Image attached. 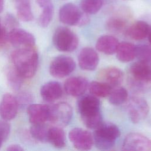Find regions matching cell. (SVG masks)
<instances>
[{
    "label": "cell",
    "instance_id": "cb8c5ba5",
    "mask_svg": "<svg viewBox=\"0 0 151 151\" xmlns=\"http://www.w3.org/2000/svg\"><path fill=\"white\" fill-rule=\"evenodd\" d=\"M88 88L91 94L100 97L109 96L112 87L105 83L99 81H92L88 84Z\"/></svg>",
    "mask_w": 151,
    "mask_h": 151
},
{
    "label": "cell",
    "instance_id": "d6986e66",
    "mask_svg": "<svg viewBox=\"0 0 151 151\" xmlns=\"http://www.w3.org/2000/svg\"><path fill=\"white\" fill-rule=\"evenodd\" d=\"M40 94L44 101L52 102L62 96L63 88L58 82L49 81L41 87Z\"/></svg>",
    "mask_w": 151,
    "mask_h": 151
},
{
    "label": "cell",
    "instance_id": "e575fe53",
    "mask_svg": "<svg viewBox=\"0 0 151 151\" xmlns=\"http://www.w3.org/2000/svg\"><path fill=\"white\" fill-rule=\"evenodd\" d=\"M6 22L8 25L13 27L16 25L17 24H18L16 19L11 14H8L6 16Z\"/></svg>",
    "mask_w": 151,
    "mask_h": 151
},
{
    "label": "cell",
    "instance_id": "f35d334b",
    "mask_svg": "<svg viewBox=\"0 0 151 151\" xmlns=\"http://www.w3.org/2000/svg\"><path fill=\"white\" fill-rule=\"evenodd\" d=\"M147 38H148V41H149L150 44H151V26H150V28H149V31L148 32V35H147Z\"/></svg>",
    "mask_w": 151,
    "mask_h": 151
},
{
    "label": "cell",
    "instance_id": "8992f818",
    "mask_svg": "<svg viewBox=\"0 0 151 151\" xmlns=\"http://www.w3.org/2000/svg\"><path fill=\"white\" fill-rule=\"evenodd\" d=\"M52 41L55 48L63 52H71L78 45L77 35L65 27H60L56 29L52 37Z\"/></svg>",
    "mask_w": 151,
    "mask_h": 151
},
{
    "label": "cell",
    "instance_id": "9a60e30c",
    "mask_svg": "<svg viewBox=\"0 0 151 151\" xmlns=\"http://www.w3.org/2000/svg\"><path fill=\"white\" fill-rule=\"evenodd\" d=\"M88 87V83L86 78L80 76L68 78L64 83V87L66 93L73 97L82 96Z\"/></svg>",
    "mask_w": 151,
    "mask_h": 151
},
{
    "label": "cell",
    "instance_id": "7c38bea8",
    "mask_svg": "<svg viewBox=\"0 0 151 151\" xmlns=\"http://www.w3.org/2000/svg\"><path fill=\"white\" fill-rule=\"evenodd\" d=\"M8 40L16 47H32L35 42L34 36L30 32L21 28H14L8 34Z\"/></svg>",
    "mask_w": 151,
    "mask_h": 151
},
{
    "label": "cell",
    "instance_id": "8fae6325",
    "mask_svg": "<svg viewBox=\"0 0 151 151\" xmlns=\"http://www.w3.org/2000/svg\"><path fill=\"white\" fill-rule=\"evenodd\" d=\"M68 137L73 146L78 150H90L94 144L93 135L87 130L81 128L71 130Z\"/></svg>",
    "mask_w": 151,
    "mask_h": 151
},
{
    "label": "cell",
    "instance_id": "6da1fadb",
    "mask_svg": "<svg viewBox=\"0 0 151 151\" xmlns=\"http://www.w3.org/2000/svg\"><path fill=\"white\" fill-rule=\"evenodd\" d=\"M14 67L24 78H31L35 74L38 64V55L32 47H19L11 56Z\"/></svg>",
    "mask_w": 151,
    "mask_h": 151
},
{
    "label": "cell",
    "instance_id": "44dd1931",
    "mask_svg": "<svg viewBox=\"0 0 151 151\" xmlns=\"http://www.w3.org/2000/svg\"><path fill=\"white\" fill-rule=\"evenodd\" d=\"M115 53L120 61L130 62L136 57V45L128 42H122L119 43Z\"/></svg>",
    "mask_w": 151,
    "mask_h": 151
},
{
    "label": "cell",
    "instance_id": "1f68e13d",
    "mask_svg": "<svg viewBox=\"0 0 151 151\" xmlns=\"http://www.w3.org/2000/svg\"><path fill=\"white\" fill-rule=\"evenodd\" d=\"M19 108L28 107L32 103V96L28 92H21L16 97Z\"/></svg>",
    "mask_w": 151,
    "mask_h": 151
},
{
    "label": "cell",
    "instance_id": "f546056e",
    "mask_svg": "<svg viewBox=\"0 0 151 151\" xmlns=\"http://www.w3.org/2000/svg\"><path fill=\"white\" fill-rule=\"evenodd\" d=\"M42 8V10L38 19V23L41 27L45 28L48 27L52 20L54 13V7L51 2Z\"/></svg>",
    "mask_w": 151,
    "mask_h": 151
},
{
    "label": "cell",
    "instance_id": "d590c367",
    "mask_svg": "<svg viewBox=\"0 0 151 151\" xmlns=\"http://www.w3.org/2000/svg\"><path fill=\"white\" fill-rule=\"evenodd\" d=\"M6 150L8 151H22L24 150V149L19 145L12 144L8 146Z\"/></svg>",
    "mask_w": 151,
    "mask_h": 151
},
{
    "label": "cell",
    "instance_id": "52a82bcc",
    "mask_svg": "<svg viewBox=\"0 0 151 151\" xmlns=\"http://www.w3.org/2000/svg\"><path fill=\"white\" fill-rule=\"evenodd\" d=\"M73 117L71 106L66 102H60L50 106L49 120L59 127L69 124Z\"/></svg>",
    "mask_w": 151,
    "mask_h": 151
},
{
    "label": "cell",
    "instance_id": "ac0fdd59",
    "mask_svg": "<svg viewBox=\"0 0 151 151\" xmlns=\"http://www.w3.org/2000/svg\"><path fill=\"white\" fill-rule=\"evenodd\" d=\"M150 25L143 21H137L128 26L124 32L126 35L133 40H142L147 37Z\"/></svg>",
    "mask_w": 151,
    "mask_h": 151
},
{
    "label": "cell",
    "instance_id": "5b68a950",
    "mask_svg": "<svg viewBox=\"0 0 151 151\" xmlns=\"http://www.w3.org/2000/svg\"><path fill=\"white\" fill-rule=\"evenodd\" d=\"M59 19L62 23L72 26H83L90 21L87 14L72 3L65 4L60 8Z\"/></svg>",
    "mask_w": 151,
    "mask_h": 151
},
{
    "label": "cell",
    "instance_id": "277c9868",
    "mask_svg": "<svg viewBox=\"0 0 151 151\" xmlns=\"http://www.w3.org/2000/svg\"><path fill=\"white\" fill-rule=\"evenodd\" d=\"M94 144L100 150H108L115 144L120 134L119 127L112 123H101L94 129Z\"/></svg>",
    "mask_w": 151,
    "mask_h": 151
},
{
    "label": "cell",
    "instance_id": "836d02e7",
    "mask_svg": "<svg viewBox=\"0 0 151 151\" xmlns=\"http://www.w3.org/2000/svg\"><path fill=\"white\" fill-rule=\"evenodd\" d=\"M6 40H8V34L5 28L2 26L0 21V45L4 44Z\"/></svg>",
    "mask_w": 151,
    "mask_h": 151
},
{
    "label": "cell",
    "instance_id": "d4e9b609",
    "mask_svg": "<svg viewBox=\"0 0 151 151\" xmlns=\"http://www.w3.org/2000/svg\"><path fill=\"white\" fill-rule=\"evenodd\" d=\"M7 81L10 87L15 91L20 89L23 83L24 77L14 67H9L6 73Z\"/></svg>",
    "mask_w": 151,
    "mask_h": 151
},
{
    "label": "cell",
    "instance_id": "ab89813d",
    "mask_svg": "<svg viewBox=\"0 0 151 151\" xmlns=\"http://www.w3.org/2000/svg\"><path fill=\"white\" fill-rule=\"evenodd\" d=\"M2 142H3V141L0 139V148H1V146H2Z\"/></svg>",
    "mask_w": 151,
    "mask_h": 151
},
{
    "label": "cell",
    "instance_id": "9c48e42d",
    "mask_svg": "<svg viewBox=\"0 0 151 151\" xmlns=\"http://www.w3.org/2000/svg\"><path fill=\"white\" fill-rule=\"evenodd\" d=\"M76 63L70 57L59 55L54 58L50 65V73L55 78H63L70 75L76 68Z\"/></svg>",
    "mask_w": 151,
    "mask_h": 151
},
{
    "label": "cell",
    "instance_id": "d6a6232c",
    "mask_svg": "<svg viewBox=\"0 0 151 151\" xmlns=\"http://www.w3.org/2000/svg\"><path fill=\"white\" fill-rule=\"evenodd\" d=\"M10 131L11 126L7 120L2 119L0 120V139L3 142L8 138Z\"/></svg>",
    "mask_w": 151,
    "mask_h": 151
},
{
    "label": "cell",
    "instance_id": "603a6c76",
    "mask_svg": "<svg viewBox=\"0 0 151 151\" xmlns=\"http://www.w3.org/2000/svg\"><path fill=\"white\" fill-rule=\"evenodd\" d=\"M18 17L22 21L29 22L34 19L31 0H14Z\"/></svg>",
    "mask_w": 151,
    "mask_h": 151
},
{
    "label": "cell",
    "instance_id": "4fadbf2b",
    "mask_svg": "<svg viewBox=\"0 0 151 151\" xmlns=\"http://www.w3.org/2000/svg\"><path fill=\"white\" fill-rule=\"evenodd\" d=\"M19 109L16 97L11 94H5L0 102V116L5 120L14 119Z\"/></svg>",
    "mask_w": 151,
    "mask_h": 151
},
{
    "label": "cell",
    "instance_id": "e0dca14e",
    "mask_svg": "<svg viewBox=\"0 0 151 151\" xmlns=\"http://www.w3.org/2000/svg\"><path fill=\"white\" fill-rule=\"evenodd\" d=\"M27 113L32 124L45 123L49 120L50 106L41 104H31L27 107Z\"/></svg>",
    "mask_w": 151,
    "mask_h": 151
},
{
    "label": "cell",
    "instance_id": "7402d4cb",
    "mask_svg": "<svg viewBox=\"0 0 151 151\" xmlns=\"http://www.w3.org/2000/svg\"><path fill=\"white\" fill-rule=\"evenodd\" d=\"M47 142L57 148L64 147L65 145L66 138L64 131L59 126L49 127Z\"/></svg>",
    "mask_w": 151,
    "mask_h": 151
},
{
    "label": "cell",
    "instance_id": "4316f807",
    "mask_svg": "<svg viewBox=\"0 0 151 151\" xmlns=\"http://www.w3.org/2000/svg\"><path fill=\"white\" fill-rule=\"evenodd\" d=\"M109 102L115 106L120 105L126 101L128 97L127 90L122 87H116L109 95Z\"/></svg>",
    "mask_w": 151,
    "mask_h": 151
},
{
    "label": "cell",
    "instance_id": "8d00e7d4",
    "mask_svg": "<svg viewBox=\"0 0 151 151\" xmlns=\"http://www.w3.org/2000/svg\"><path fill=\"white\" fill-rule=\"evenodd\" d=\"M36 2L41 8H42L52 2L51 0H36Z\"/></svg>",
    "mask_w": 151,
    "mask_h": 151
},
{
    "label": "cell",
    "instance_id": "83f0119b",
    "mask_svg": "<svg viewBox=\"0 0 151 151\" xmlns=\"http://www.w3.org/2000/svg\"><path fill=\"white\" fill-rule=\"evenodd\" d=\"M48 127L44 123L32 124L30 128V133L32 137L41 142H47Z\"/></svg>",
    "mask_w": 151,
    "mask_h": 151
},
{
    "label": "cell",
    "instance_id": "3957f363",
    "mask_svg": "<svg viewBox=\"0 0 151 151\" xmlns=\"http://www.w3.org/2000/svg\"><path fill=\"white\" fill-rule=\"evenodd\" d=\"M129 86L137 91H144L151 87V65L140 61L133 63L127 72Z\"/></svg>",
    "mask_w": 151,
    "mask_h": 151
},
{
    "label": "cell",
    "instance_id": "7a4b0ae2",
    "mask_svg": "<svg viewBox=\"0 0 151 151\" xmlns=\"http://www.w3.org/2000/svg\"><path fill=\"white\" fill-rule=\"evenodd\" d=\"M77 105L82 122L87 127L95 129L101 124L100 101L96 96H84L78 100Z\"/></svg>",
    "mask_w": 151,
    "mask_h": 151
},
{
    "label": "cell",
    "instance_id": "ba28073f",
    "mask_svg": "<svg viewBox=\"0 0 151 151\" xmlns=\"http://www.w3.org/2000/svg\"><path fill=\"white\" fill-rule=\"evenodd\" d=\"M126 110L130 120L133 123H138L147 117L149 107L143 98L132 97L127 101Z\"/></svg>",
    "mask_w": 151,
    "mask_h": 151
},
{
    "label": "cell",
    "instance_id": "2e32d148",
    "mask_svg": "<svg viewBox=\"0 0 151 151\" xmlns=\"http://www.w3.org/2000/svg\"><path fill=\"white\" fill-rule=\"evenodd\" d=\"M100 81L106 83L112 88L119 86L123 81V73L115 67H108L103 68L98 74Z\"/></svg>",
    "mask_w": 151,
    "mask_h": 151
},
{
    "label": "cell",
    "instance_id": "484cf974",
    "mask_svg": "<svg viewBox=\"0 0 151 151\" xmlns=\"http://www.w3.org/2000/svg\"><path fill=\"white\" fill-rule=\"evenodd\" d=\"M106 27L110 31L120 33L124 32L127 27V21L120 17H111L106 22Z\"/></svg>",
    "mask_w": 151,
    "mask_h": 151
},
{
    "label": "cell",
    "instance_id": "5bb4252c",
    "mask_svg": "<svg viewBox=\"0 0 151 151\" xmlns=\"http://www.w3.org/2000/svg\"><path fill=\"white\" fill-rule=\"evenodd\" d=\"M80 67L87 71L94 70L99 63V57L95 50L91 47H85L80 51L78 57Z\"/></svg>",
    "mask_w": 151,
    "mask_h": 151
},
{
    "label": "cell",
    "instance_id": "4dcf8cb0",
    "mask_svg": "<svg viewBox=\"0 0 151 151\" xmlns=\"http://www.w3.org/2000/svg\"><path fill=\"white\" fill-rule=\"evenodd\" d=\"M136 57L139 61L151 65V44L136 45Z\"/></svg>",
    "mask_w": 151,
    "mask_h": 151
},
{
    "label": "cell",
    "instance_id": "ffe728a7",
    "mask_svg": "<svg viewBox=\"0 0 151 151\" xmlns=\"http://www.w3.org/2000/svg\"><path fill=\"white\" fill-rule=\"evenodd\" d=\"M119 43L118 40L114 36L104 35L97 40L96 47L98 51L105 54L111 55L116 52Z\"/></svg>",
    "mask_w": 151,
    "mask_h": 151
},
{
    "label": "cell",
    "instance_id": "30bf717a",
    "mask_svg": "<svg viewBox=\"0 0 151 151\" xmlns=\"http://www.w3.org/2000/svg\"><path fill=\"white\" fill-rule=\"evenodd\" d=\"M122 149L129 151L151 150V140L140 133H131L124 138Z\"/></svg>",
    "mask_w": 151,
    "mask_h": 151
},
{
    "label": "cell",
    "instance_id": "74e56055",
    "mask_svg": "<svg viewBox=\"0 0 151 151\" xmlns=\"http://www.w3.org/2000/svg\"><path fill=\"white\" fill-rule=\"evenodd\" d=\"M4 7V0H0V13L3 11Z\"/></svg>",
    "mask_w": 151,
    "mask_h": 151
},
{
    "label": "cell",
    "instance_id": "f1b7e54d",
    "mask_svg": "<svg viewBox=\"0 0 151 151\" xmlns=\"http://www.w3.org/2000/svg\"><path fill=\"white\" fill-rule=\"evenodd\" d=\"M102 4V0H81L80 7L87 14H94L100 9Z\"/></svg>",
    "mask_w": 151,
    "mask_h": 151
}]
</instances>
